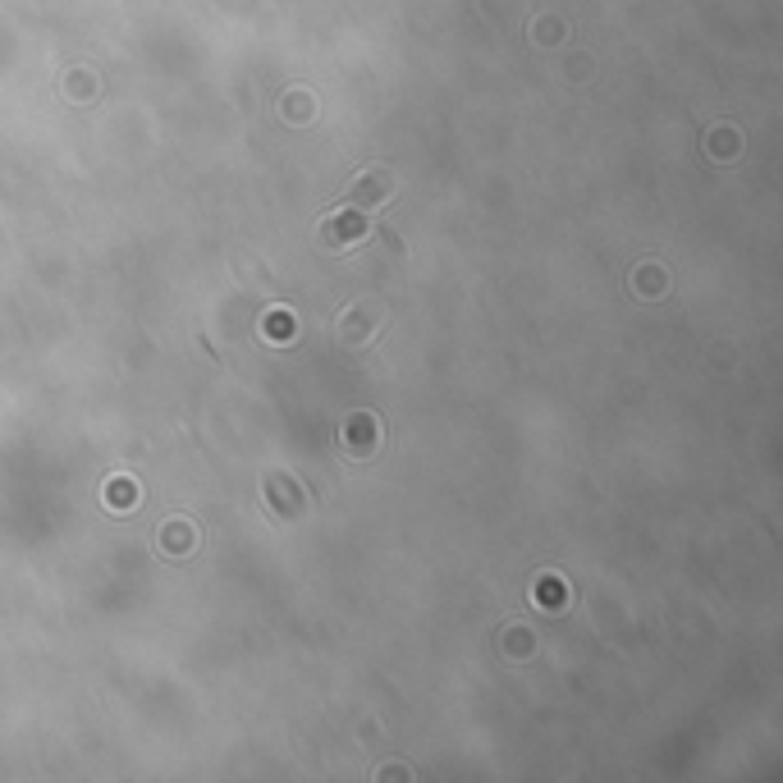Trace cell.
Here are the masks:
<instances>
[{
    "instance_id": "6da1fadb",
    "label": "cell",
    "mask_w": 783,
    "mask_h": 783,
    "mask_svg": "<svg viewBox=\"0 0 783 783\" xmlns=\"http://www.w3.org/2000/svg\"><path fill=\"white\" fill-rule=\"evenodd\" d=\"M366 234V220L357 216V211H340V216H330L325 220V229H321V243L325 248H348V243H357V238Z\"/></svg>"
},
{
    "instance_id": "7a4b0ae2",
    "label": "cell",
    "mask_w": 783,
    "mask_h": 783,
    "mask_svg": "<svg viewBox=\"0 0 783 783\" xmlns=\"http://www.w3.org/2000/svg\"><path fill=\"white\" fill-rule=\"evenodd\" d=\"M381 427H376V417H366V412H357V417L344 422V449L348 453H371L376 444H381V435H376Z\"/></svg>"
},
{
    "instance_id": "3957f363",
    "label": "cell",
    "mask_w": 783,
    "mask_h": 783,
    "mask_svg": "<svg viewBox=\"0 0 783 783\" xmlns=\"http://www.w3.org/2000/svg\"><path fill=\"white\" fill-rule=\"evenodd\" d=\"M390 188H394L390 170H366L362 179H357V188H353V202H357V207H366V202H381V197H390Z\"/></svg>"
},
{
    "instance_id": "277c9868",
    "label": "cell",
    "mask_w": 783,
    "mask_h": 783,
    "mask_svg": "<svg viewBox=\"0 0 783 783\" xmlns=\"http://www.w3.org/2000/svg\"><path fill=\"white\" fill-rule=\"evenodd\" d=\"M275 335V340H289L294 335V321H289V312H275V316H266V340Z\"/></svg>"
},
{
    "instance_id": "5b68a950",
    "label": "cell",
    "mask_w": 783,
    "mask_h": 783,
    "mask_svg": "<svg viewBox=\"0 0 783 783\" xmlns=\"http://www.w3.org/2000/svg\"><path fill=\"white\" fill-rule=\"evenodd\" d=\"M133 499H138V490H133L129 481H110V504H124V509H129ZM124 509H120V514H124Z\"/></svg>"
}]
</instances>
